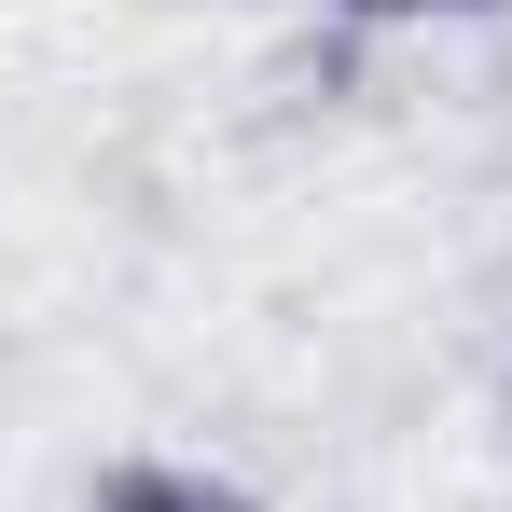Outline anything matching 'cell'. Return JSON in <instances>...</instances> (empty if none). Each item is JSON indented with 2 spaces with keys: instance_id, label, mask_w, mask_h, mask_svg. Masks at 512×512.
Wrapping results in <instances>:
<instances>
[{
  "instance_id": "obj_2",
  "label": "cell",
  "mask_w": 512,
  "mask_h": 512,
  "mask_svg": "<svg viewBox=\"0 0 512 512\" xmlns=\"http://www.w3.org/2000/svg\"><path fill=\"white\" fill-rule=\"evenodd\" d=\"M360 14H471V0H360Z\"/></svg>"
},
{
  "instance_id": "obj_1",
  "label": "cell",
  "mask_w": 512,
  "mask_h": 512,
  "mask_svg": "<svg viewBox=\"0 0 512 512\" xmlns=\"http://www.w3.org/2000/svg\"><path fill=\"white\" fill-rule=\"evenodd\" d=\"M97 512H250V499H222V485H180V471H125Z\"/></svg>"
}]
</instances>
